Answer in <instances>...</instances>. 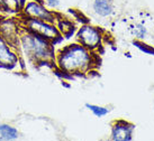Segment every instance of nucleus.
<instances>
[{
	"instance_id": "39448f33",
	"label": "nucleus",
	"mask_w": 154,
	"mask_h": 141,
	"mask_svg": "<svg viewBox=\"0 0 154 141\" xmlns=\"http://www.w3.org/2000/svg\"><path fill=\"white\" fill-rule=\"evenodd\" d=\"M24 13L26 17L35 18V19H41V20H45V22H55V15L47 10L43 4H38L37 1H30L28 4L24 6Z\"/></svg>"
},
{
	"instance_id": "20e7f679",
	"label": "nucleus",
	"mask_w": 154,
	"mask_h": 141,
	"mask_svg": "<svg viewBox=\"0 0 154 141\" xmlns=\"http://www.w3.org/2000/svg\"><path fill=\"white\" fill-rule=\"evenodd\" d=\"M77 40L78 43L88 48L89 51H94L101 45L103 34L97 27L90 25H83L78 30Z\"/></svg>"
},
{
	"instance_id": "f03ea898",
	"label": "nucleus",
	"mask_w": 154,
	"mask_h": 141,
	"mask_svg": "<svg viewBox=\"0 0 154 141\" xmlns=\"http://www.w3.org/2000/svg\"><path fill=\"white\" fill-rule=\"evenodd\" d=\"M19 42L27 57L35 63H45L54 60V51L52 42L35 34L28 29H24L19 35Z\"/></svg>"
},
{
	"instance_id": "9d476101",
	"label": "nucleus",
	"mask_w": 154,
	"mask_h": 141,
	"mask_svg": "<svg viewBox=\"0 0 154 141\" xmlns=\"http://www.w3.org/2000/svg\"><path fill=\"white\" fill-rule=\"evenodd\" d=\"M86 107L88 110L94 113L96 116L101 118V116H107L109 113V109L105 107H100V105H96V104H90V103H86Z\"/></svg>"
},
{
	"instance_id": "4468645a",
	"label": "nucleus",
	"mask_w": 154,
	"mask_h": 141,
	"mask_svg": "<svg viewBox=\"0 0 154 141\" xmlns=\"http://www.w3.org/2000/svg\"><path fill=\"white\" fill-rule=\"evenodd\" d=\"M0 4H6V0H0Z\"/></svg>"
},
{
	"instance_id": "ddd939ff",
	"label": "nucleus",
	"mask_w": 154,
	"mask_h": 141,
	"mask_svg": "<svg viewBox=\"0 0 154 141\" xmlns=\"http://www.w3.org/2000/svg\"><path fill=\"white\" fill-rule=\"evenodd\" d=\"M45 2L51 8H57L60 6V0H45Z\"/></svg>"
},
{
	"instance_id": "9b49d317",
	"label": "nucleus",
	"mask_w": 154,
	"mask_h": 141,
	"mask_svg": "<svg viewBox=\"0 0 154 141\" xmlns=\"http://www.w3.org/2000/svg\"><path fill=\"white\" fill-rule=\"evenodd\" d=\"M134 45H135L138 49H141L142 51H144L145 54L154 55V48L153 47L146 45L145 43H143V42H141V40H134Z\"/></svg>"
},
{
	"instance_id": "f257e3e1",
	"label": "nucleus",
	"mask_w": 154,
	"mask_h": 141,
	"mask_svg": "<svg viewBox=\"0 0 154 141\" xmlns=\"http://www.w3.org/2000/svg\"><path fill=\"white\" fill-rule=\"evenodd\" d=\"M56 64L62 73L81 75L92 67V54L79 43L68 45L57 53Z\"/></svg>"
},
{
	"instance_id": "f8f14e48",
	"label": "nucleus",
	"mask_w": 154,
	"mask_h": 141,
	"mask_svg": "<svg viewBox=\"0 0 154 141\" xmlns=\"http://www.w3.org/2000/svg\"><path fill=\"white\" fill-rule=\"evenodd\" d=\"M145 33H146L145 28L142 25H137L136 27H135V29H134V34H135V36L138 37V38H143Z\"/></svg>"
},
{
	"instance_id": "1a4fd4ad",
	"label": "nucleus",
	"mask_w": 154,
	"mask_h": 141,
	"mask_svg": "<svg viewBox=\"0 0 154 141\" xmlns=\"http://www.w3.org/2000/svg\"><path fill=\"white\" fill-rule=\"evenodd\" d=\"M19 137V132L15 127L7 123L0 124V140L11 141L16 140Z\"/></svg>"
},
{
	"instance_id": "0eeeda50",
	"label": "nucleus",
	"mask_w": 154,
	"mask_h": 141,
	"mask_svg": "<svg viewBox=\"0 0 154 141\" xmlns=\"http://www.w3.org/2000/svg\"><path fill=\"white\" fill-rule=\"evenodd\" d=\"M18 63V56L9 44L0 36V66L6 69H11Z\"/></svg>"
},
{
	"instance_id": "6e6552de",
	"label": "nucleus",
	"mask_w": 154,
	"mask_h": 141,
	"mask_svg": "<svg viewBox=\"0 0 154 141\" xmlns=\"http://www.w3.org/2000/svg\"><path fill=\"white\" fill-rule=\"evenodd\" d=\"M94 10L101 17H108L112 13V0H94Z\"/></svg>"
},
{
	"instance_id": "423d86ee",
	"label": "nucleus",
	"mask_w": 154,
	"mask_h": 141,
	"mask_svg": "<svg viewBox=\"0 0 154 141\" xmlns=\"http://www.w3.org/2000/svg\"><path fill=\"white\" fill-rule=\"evenodd\" d=\"M134 124L124 120L115 121L111 125V140L114 141H129L133 139Z\"/></svg>"
},
{
	"instance_id": "7ed1b4c3",
	"label": "nucleus",
	"mask_w": 154,
	"mask_h": 141,
	"mask_svg": "<svg viewBox=\"0 0 154 141\" xmlns=\"http://www.w3.org/2000/svg\"><path fill=\"white\" fill-rule=\"evenodd\" d=\"M25 27L26 29L33 31L35 34L42 36L48 40H56L61 38V31L54 24L41 19H35V18H25Z\"/></svg>"
}]
</instances>
